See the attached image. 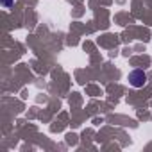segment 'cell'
Segmentation results:
<instances>
[{
    "label": "cell",
    "instance_id": "cell-1",
    "mask_svg": "<svg viewBox=\"0 0 152 152\" xmlns=\"http://www.w3.org/2000/svg\"><path fill=\"white\" fill-rule=\"evenodd\" d=\"M147 83V73L143 70H132L129 73V84L132 88H143Z\"/></svg>",
    "mask_w": 152,
    "mask_h": 152
}]
</instances>
